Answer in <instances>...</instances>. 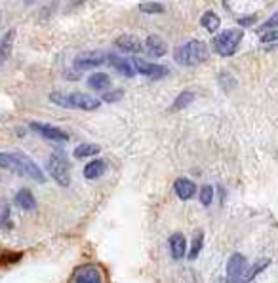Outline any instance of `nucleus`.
<instances>
[{"label":"nucleus","mask_w":278,"mask_h":283,"mask_svg":"<svg viewBox=\"0 0 278 283\" xmlns=\"http://www.w3.org/2000/svg\"><path fill=\"white\" fill-rule=\"evenodd\" d=\"M0 169L19 175V177H29L37 182L46 181L42 169L23 152H0Z\"/></svg>","instance_id":"nucleus-1"},{"label":"nucleus","mask_w":278,"mask_h":283,"mask_svg":"<svg viewBox=\"0 0 278 283\" xmlns=\"http://www.w3.org/2000/svg\"><path fill=\"white\" fill-rule=\"evenodd\" d=\"M210 55L208 46L202 40H189V42L177 46L174 50V59L183 67H197L204 63Z\"/></svg>","instance_id":"nucleus-2"},{"label":"nucleus","mask_w":278,"mask_h":283,"mask_svg":"<svg viewBox=\"0 0 278 283\" xmlns=\"http://www.w3.org/2000/svg\"><path fill=\"white\" fill-rule=\"evenodd\" d=\"M242 38H244V29H240V27H236V29H227L213 37L212 48L217 55H221V57H231V55L236 53V50H238V46H240V42H242Z\"/></svg>","instance_id":"nucleus-3"},{"label":"nucleus","mask_w":278,"mask_h":283,"mask_svg":"<svg viewBox=\"0 0 278 283\" xmlns=\"http://www.w3.org/2000/svg\"><path fill=\"white\" fill-rule=\"evenodd\" d=\"M46 167H48L50 177L58 184H61V186H69L71 184V164H69V158L65 156V152L55 150L48 158Z\"/></svg>","instance_id":"nucleus-4"},{"label":"nucleus","mask_w":278,"mask_h":283,"mask_svg":"<svg viewBox=\"0 0 278 283\" xmlns=\"http://www.w3.org/2000/svg\"><path fill=\"white\" fill-rule=\"evenodd\" d=\"M246 266H248V261L242 253H233L231 259L227 262V283H238L244 279V274H246Z\"/></svg>","instance_id":"nucleus-5"},{"label":"nucleus","mask_w":278,"mask_h":283,"mask_svg":"<svg viewBox=\"0 0 278 283\" xmlns=\"http://www.w3.org/2000/svg\"><path fill=\"white\" fill-rule=\"evenodd\" d=\"M133 67L137 69L139 74H143L147 78H153V80H162L170 74V69L164 65H158V63H149L145 59H133Z\"/></svg>","instance_id":"nucleus-6"},{"label":"nucleus","mask_w":278,"mask_h":283,"mask_svg":"<svg viewBox=\"0 0 278 283\" xmlns=\"http://www.w3.org/2000/svg\"><path fill=\"white\" fill-rule=\"evenodd\" d=\"M31 130L37 131L38 135H42L48 141H55V143H65V141H69V135H67L65 131H61L59 128H53V125H48V123L33 122L31 123Z\"/></svg>","instance_id":"nucleus-7"},{"label":"nucleus","mask_w":278,"mask_h":283,"mask_svg":"<svg viewBox=\"0 0 278 283\" xmlns=\"http://www.w3.org/2000/svg\"><path fill=\"white\" fill-rule=\"evenodd\" d=\"M105 61H107V55L103 51H88V53H82L74 59V67L80 71H88V69L103 65Z\"/></svg>","instance_id":"nucleus-8"},{"label":"nucleus","mask_w":278,"mask_h":283,"mask_svg":"<svg viewBox=\"0 0 278 283\" xmlns=\"http://www.w3.org/2000/svg\"><path fill=\"white\" fill-rule=\"evenodd\" d=\"M69 97H71L73 109H80V110H86V112H90V110H97L99 109V105H101L99 99H95V97H92V95H88V93H82V91L69 93Z\"/></svg>","instance_id":"nucleus-9"},{"label":"nucleus","mask_w":278,"mask_h":283,"mask_svg":"<svg viewBox=\"0 0 278 283\" xmlns=\"http://www.w3.org/2000/svg\"><path fill=\"white\" fill-rule=\"evenodd\" d=\"M74 283H103V276L97 266L84 264L74 272Z\"/></svg>","instance_id":"nucleus-10"},{"label":"nucleus","mask_w":278,"mask_h":283,"mask_svg":"<svg viewBox=\"0 0 278 283\" xmlns=\"http://www.w3.org/2000/svg\"><path fill=\"white\" fill-rule=\"evenodd\" d=\"M174 190H176L179 200H190V198L197 194V184L190 181V179H187V177H179L174 182Z\"/></svg>","instance_id":"nucleus-11"},{"label":"nucleus","mask_w":278,"mask_h":283,"mask_svg":"<svg viewBox=\"0 0 278 283\" xmlns=\"http://www.w3.org/2000/svg\"><path fill=\"white\" fill-rule=\"evenodd\" d=\"M170 253H172V257L176 259V261H181L185 257V253H187V240H185V236L181 232H176L170 236Z\"/></svg>","instance_id":"nucleus-12"},{"label":"nucleus","mask_w":278,"mask_h":283,"mask_svg":"<svg viewBox=\"0 0 278 283\" xmlns=\"http://www.w3.org/2000/svg\"><path fill=\"white\" fill-rule=\"evenodd\" d=\"M145 50L149 51V55H153V57H162V55H166V51H168V46L164 42V38L158 37V35H149L145 40Z\"/></svg>","instance_id":"nucleus-13"},{"label":"nucleus","mask_w":278,"mask_h":283,"mask_svg":"<svg viewBox=\"0 0 278 283\" xmlns=\"http://www.w3.org/2000/svg\"><path fill=\"white\" fill-rule=\"evenodd\" d=\"M115 44L122 51H128V53H141V50H143V42L133 37V35H122V37L117 38Z\"/></svg>","instance_id":"nucleus-14"},{"label":"nucleus","mask_w":278,"mask_h":283,"mask_svg":"<svg viewBox=\"0 0 278 283\" xmlns=\"http://www.w3.org/2000/svg\"><path fill=\"white\" fill-rule=\"evenodd\" d=\"M15 205L23 211H35L37 209V200L33 196V192L27 188H21L17 194H15Z\"/></svg>","instance_id":"nucleus-15"},{"label":"nucleus","mask_w":278,"mask_h":283,"mask_svg":"<svg viewBox=\"0 0 278 283\" xmlns=\"http://www.w3.org/2000/svg\"><path fill=\"white\" fill-rule=\"evenodd\" d=\"M14 40H15V29H10L0 40V65H4L14 50Z\"/></svg>","instance_id":"nucleus-16"},{"label":"nucleus","mask_w":278,"mask_h":283,"mask_svg":"<svg viewBox=\"0 0 278 283\" xmlns=\"http://www.w3.org/2000/svg\"><path fill=\"white\" fill-rule=\"evenodd\" d=\"M105 171H107V164H105L103 160H92L84 166V177L90 179V181L103 177Z\"/></svg>","instance_id":"nucleus-17"},{"label":"nucleus","mask_w":278,"mask_h":283,"mask_svg":"<svg viewBox=\"0 0 278 283\" xmlns=\"http://www.w3.org/2000/svg\"><path fill=\"white\" fill-rule=\"evenodd\" d=\"M107 61H109V65L113 67V69H117L120 74H124L128 78H132L133 76V69L128 59H122V57H118V55H115V53H109V55H107Z\"/></svg>","instance_id":"nucleus-18"},{"label":"nucleus","mask_w":278,"mask_h":283,"mask_svg":"<svg viewBox=\"0 0 278 283\" xmlns=\"http://www.w3.org/2000/svg\"><path fill=\"white\" fill-rule=\"evenodd\" d=\"M200 25H202V27H204L208 33L215 35V33L219 30V27H221L219 15L215 14V12H212V10H208V12H204V15L200 17Z\"/></svg>","instance_id":"nucleus-19"},{"label":"nucleus","mask_w":278,"mask_h":283,"mask_svg":"<svg viewBox=\"0 0 278 283\" xmlns=\"http://www.w3.org/2000/svg\"><path fill=\"white\" fill-rule=\"evenodd\" d=\"M101 152V146L94 145V143H82L74 148V158L76 160H82V158H90V156H95V154Z\"/></svg>","instance_id":"nucleus-20"},{"label":"nucleus","mask_w":278,"mask_h":283,"mask_svg":"<svg viewBox=\"0 0 278 283\" xmlns=\"http://www.w3.org/2000/svg\"><path fill=\"white\" fill-rule=\"evenodd\" d=\"M194 91H190V89H185V91H181V93L177 95L176 99H174V105H172V110L174 112H177V110H183L185 107H189L190 103L194 101Z\"/></svg>","instance_id":"nucleus-21"},{"label":"nucleus","mask_w":278,"mask_h":283,"mask_svg":"<svg viewBox=\"0 0 278 283\" xmlns=\"http://www.w3.org/2000/svg\"><path fill=\"white\" fill-rule=\"evenodd\" d=\"M109 84H110L109 74H105V73H94V74H90L88 86L94 87V89H97V91H103L105 87H109Z\"/></svg>","instance_id":"nucleus-22"},{"label":"nucleus","mask_w":278,"mask_h":283,"mask_svg":"<svg viewBox=\"0 0 278 283\" xmlns=\"http://www.w3.org/2000/svg\"><path fill=\"white\" fill-rule=\"evenodd\" d=\"M202 247H204V232H202V230H197V232H194V238H192V247H190V253H189L190 261L198 259Z\"/></svg>","instance_id":"nucleus-23"},{"label":"nucleus","mask_w":278,"mask_h":283,"mask_svg":"<svg viewBox=\"0 0 278 283\" xmlns=\"http://www.w3.org/2000/svg\"><path fill=\"white\" fill-rule=\"evenodd\" d=\"M50 101L53 105H58V107H63V109H73L71 97H69V93H63V91H51Z\"/></svg>","instance_id":"nucleus-24"},{"label":"nucleus","mask_w":278,"mask_h":283,"mask_svg":"<svg viewBox=\"0 0 278 283\" xmlns=\"http://www.w3.org/2000/svg\"><path fill=\"white\" fill-rule=\"evenodd\" d=\"M139 10L143 12V14H164L166 12V6L162 4V2H145V4H141Z\"/></svg>","instance_id":"nucleus-25"},{"label":"nucleus","mask_w":278,"mask_h":283,"mask_svg":"<svg viewBox=\"0 0 278 283\" xmlns=\"http://www.w3.org/2000/svg\"><path fill=\"white\" fill-rule=\"evenodd\" d=\"M122 97H124V89L117 87V89H109V91H105V93L101 95V101H105V103H117V101H120Z\"/></svg>","instance_id":"nucleus-26"},{"label":"nucleus","mask_w":278,"mask_h":283,"mask_svg":"<svg viewBox=\"0 0 278 283\" xmlns=\"http://www.w3.org/2000/svg\"><path fill=\"white\" fill-rule=\"evenodd\" d=\"M213 194H215V192H213V188L210 186V184L202 186V188H200V196H198V198H200V203H202V205H206V207H208V205H212Z\"/></svg>","instance_id":"nucleus-27"},{"label":"nucleus","mask_w":278,"mask_h":283,"mask_svg":"<svg viewBox=\"0 0 278 283\" xmlns=\"http://www.w3.org/2000/svg\"><path fill=\"white\" fill-rule=\"evenodd\" d=\"M267 266H269V261H263V262L259 261V262H256V266H252V270L244 274V281H249V279H254V277H256L259 272H263Z\"/></svg>","instance_id":"nucleus-28"},{"label":"nucleus","mask_w":278,"mask_h":283,"mask_svg":"<svg viewBox=\"0 0 278 283\" xmlns=\"http://www.w3.org/2000/svg\"><path fill=\"white\" fill-rule=\"evenodd\" d=\"M278 27V12H274V14L267 19V21L261 25V29H267V30H276Z\"/></svg>","instance_id":"nucleus-29"},{"label":"nucleus","mask_w":278,"mask_h":283,"mask_svg":"<svg viewBox=\"0 0 278 283\" xmlns=\"http://www.w3.org/2000/svg\"><path fill=\"white\" fill-rule=\"evenodd\" d=\"M278 40V29L276 30H265L261 35V42L269 44V42H276Z\"/></svg>","instance_id":"nucleus-30"},{"label":"nucleus","mask_w":278,"mask_h":283,"mask_svg":"<svg viewBox=\"0 0 278 283\" xmlns=\"http://www.w3.org/2000/svg\"><path fill=\"white\" fill-rule=\"evenodd\" d=\"M256 19H257V15H252V17H240V19H238V25H240V27H249V25L256 23Z\"/></svg>","instance_id":"nucleus-31"},{"label":"nucleus","mask_w":278,"mask_h":283,"mask_svg":"<svg viewBox=\"0 0 278 283\" xmlns=\"http://www.w3.org/2000/svg\"><path fill=\"white\" fill-rule=\"evenodd\" d=\"M215 283H227V279H225V277H219V279H217Z\"/></svg>","instance_id":"nucleus-32"},{"label":"nucleus","mask_w":278,"mask_h":283,"mask_svg":"<svg viewBox=\"0 0 278 283\" xmlns=\"http://www.w3.org/2000/svg\"><path fill=\"white\" fill-rule=\"evenodd\" d=\"M0 25H2V15H0Z\"/></svg>","instance_id":"nucleus-33"}]
</instances>
